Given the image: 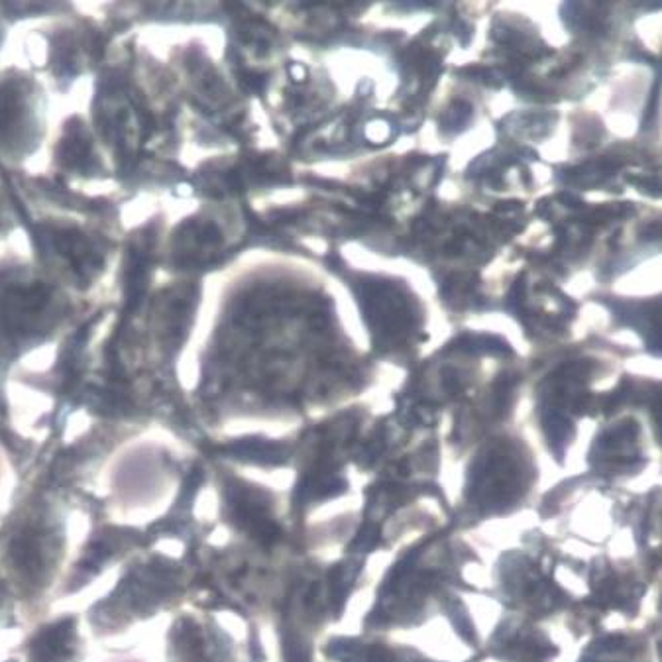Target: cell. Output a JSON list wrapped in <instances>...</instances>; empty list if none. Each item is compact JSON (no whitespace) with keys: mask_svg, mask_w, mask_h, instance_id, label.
<instances>
[{"mask_svg":"<svg viewBox=\"0 0 662 662\" xmlns=\"http://www.w3.org/2000/svg\"><path fill=\"white\" fill-rule=\"evenodd\" d=\"M588 460L596 476L609 482L629 480L649 464L637 424H617L600 434L590 446Z\"/></svg>","mask_w":662,"mask_h":662,"instance_id":"6da1fadb","label":"cell"},{"mask_svg":"<svg viewBox=\"0 0 662 662\" xmlns=\"http://www.w3.org/2000/svg\"><path fill=\"white\" fill-rule=\"evenodd\" d=\"M590 600L600 609H614L621 614L641 609L645 584L635 566L607 556L593 558L588 574Z\"/></svg>","mask_w":662,"mask_h":662,"instance_id":"7a4b0ae2","label":"cell"},{"mask_svg":"<svg viewBox=\"0 0 662 662\" xmlns=\"http://www.w3.org/2000/svg\"><path fill=\"white\" fill-rule=\"evenodd\" d=\"M578 662H647V641L637 633H609L591 638Z\"/></svg>","mask_w":662,"mask_h":662,"instance_id":"3957f363","label":"cell"},{"mask_svg":"<svg viewBox=\"0 0 662 662\" xmlns=\"http://www.w3.org/2000/svg\"><path fill=\"white\" fill-rule=\"evenodd\" d=\"M656 605H659V611L662 614V590L659 591V600H656Z\"/></svg>","mask_w":662,"mask_h":662,"instance_id":"277c9868","label":"cell"}]
</instances>
